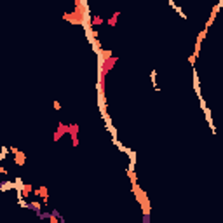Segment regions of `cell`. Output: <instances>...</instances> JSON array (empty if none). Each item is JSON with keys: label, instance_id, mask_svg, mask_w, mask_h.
Returning <instances> with one entry per match:
<instances>
[{"label": "cell", "instance_id": "obj_3", "mask_svg": "<svg viewBox=\"0 0 223 223\" xmlns=\"http://www.w3.org/2000/svg\"><path fill=\"white\" fill-rule=\"evenodd\" d=\"M51 221H52V223H58V218H56L54 214H52V216H51Z\"/></svg>", "mask_w": 223, "mask_h": 223}, {"label": "cell", "instance_id": "obj_4", "mask_svg": "<svg viewBox=\"0 0 223 223\" xmlns=\"http://www.w3.org/2000/svg\"><path fill=\"white\" fill-rule=\"evenodd\" d=\"M54 108H56V110H59V108H61V105H59L58 101H54Z\"/></svg>", "mask_w": 223, "mask_h": 223}, {"label": "cell", "instance_id": "obj_2", "mask_svg": "<svg viewBox=\"0 0 223 223\" xmlns=\"http://www.w3.org/2000/svg\"><path fill=\"white\" fill-rule=\"evenodd\" d=\"M103 23V18H99V16H94V19H92V25H101Z\"/></svg>", "mask_w": 223, "mask_h": 223}, {"label": "cell", "instance_id": "obj_1", "mask_svg": "<svg viewBox=\"0 0 223 223\" xmlns=\"http://www.w3.org/2000/svg\"><path fill=\"white\" fill-rule=\"evenodd\" d=\"M30 192H31V187H30V185H25V187H23V195H25V197H28V194H30Z\"/></svg>", "mask_w": 223, "mask_h": 223}]
</instances>
